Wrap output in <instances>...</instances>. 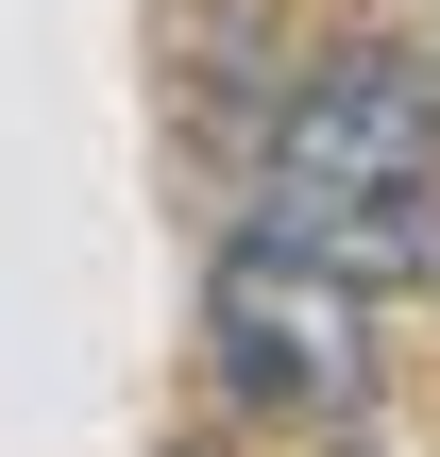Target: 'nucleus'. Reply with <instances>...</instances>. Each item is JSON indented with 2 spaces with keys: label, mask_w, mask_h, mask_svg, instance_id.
I'll return each instance as SVG.
<instances>
[{
  "label": "nucleus",
  "mask_w": 440,
  "mask_h": 457,
  "mask_svg": "<svg viewBox=\"0 0 440 457\" xmlns=\"http://www.w3.org/2000/svg\"><path fill=\"white\" fill-rule=\"evenodd\" d=\"M254 237L322 254L339 288L440 271V68L424 51H322L271 170H254Z\"/></svg>",
  "instance_id": "f257e3e1"
},
{
  "label": "nucleus",
  "mask_w": 440,
  "mask_h": 457,
  "mask_svg": "<svg viewBox=\"0 0 440 457\" xmlns=\"http://www.w3.org/2000/svg\"><path fill=\"white\" fill-rule=\"evenodd\" d=\"M203 356H220V390L271 407V424H356V407H373V288H339L322 254L237 237L220 288H203Z\"/></svg>",
  "instance_id": "f03ea898"
}]
</instances>
